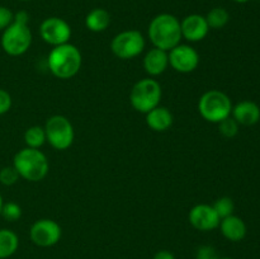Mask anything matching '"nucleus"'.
I'll return each mask as SVG.
<instances>
[{
  "mask_svg": "<svg viewBox=\"0 0 260 259\" xmlns=\"http://www.w3.org/2000/svg\"><path fill=\"white\" fill-rule=\"evenodd\" d=\"M152 47L170 51L183 40L180 30V20L169 13H161L151 19L147 29Z\"/></svg>",
  "mask_w": 260,
  "mask_h": 259,
  "instance_id": "nucleus-1",
  "label": "nucleus"
},
{
  "mask_svg": "<svg viewBox=\"0 0 260 259\" xmlns=\"http://www.w3.org/2000/svg\"><path fill=\"white\" fill-rule=\"evenodd\" d=\"M81 63V52L70 42L52 47L47 57V65L51 74L61 80L74 78L80 71Z\"/></svg>",
  "mask_w": 260,
  "mask_h": 259,
  "instance_id": "nucleus-2",
  "label": "nucleus"
},
{
  "mask_svg": "<svg viewBox=\"0 0 260 259\" xmlns=\"http://www.w3.org/2000/svg\"><path fill=\"white\" fill-rule=\"evenodd\" d=\"M13 167L19 174V178L35 183L45 179L50 170V163L45 152L40 149L25 146L14 155Z\"/></svg>",
  "mask_w": 260,
  "mask_h": 259,
  "instance_id": "nucleus-3",
  "label": "nucleus"
},
{
  "mask_svg": "<svg viewBox=\"0 0 260 259\" xmlns=\"http://www.w3.org/2000/svg\"><path fill=\"white\" fill-rule=\"evenodd\" d=\"M233 102L230 96L221 90H208L198 101V112L203 119L211 123H220L231 116Z\"/></svg>",
  "mask_w": 260,
  "mask_h": 259,
  "instance_id": "nucleus-4",
  "label": "nucleus"
},
{
  "mask_svg": "<svg viewBox=\"0 0 260 259\" xmlns=\"http://www.w3.org/2000/svg\"><path fill=\"white\" fill-rule=\"evenodd\" d=\"M162 90L159 81L152 78H145L135 83L129 93V103L135 111L146 114L155 107L160 106Z\"/></svg>",
  "mask_w": 260,
  "mask_h": 259,
  "instance_id": "nucleus-5",
  "label": "nucleus"
},
{
  "mask_svg": "<svg viewBox=\"0 0 260 259\" xmlns=\"http://www.w3.org/2000/svg\"><path fill=\"white\" fill-rule=\"evenodd\" d=\"M46 132V142L55 150L63 151L73 145L75 139L74 126L68 117L62 114L51 116L43 126Z\"/></svg>",
  "mask_w": 260,
  "mask_h": 259,
  "instance_id": "nucleus-6",
  "label": "nucleus"
},
{
  "mask_svg": "<svg viewBox=\"0 0 260 259\" xmlns=\"http://www.w3.org/2000/svg\"><path fill=\"white\" fill-rule=\"evenodd\" d=\"M32 41L33 36L28 24L13 19L12 24L3 30L0 43L9 56H22L29 50Z\"/></svg>",
  "mask_w": 260,
  "mask_h": 259,
  "instance_id": "nucleus-7",
  "label": "nucleus"
},
{
  "mask_svg": "<svg viewBox=\"0 0 260 259\" xmlns=\"http://www.w3.org/2000/svg\"><path fill=\"white\" fill-rule=\"evenodd\" d=\"M146 41L140 30L128 29L119 32L112 38L111 50L121 60H131L144 52Z\"/></svg>",
  "mask_w": 260,
  "mask_h": 259,
  "instance_id": "nucleus-8",
  "label": "nucleus"
},
{
  "mask_svg": "<svg viewBox=\"0 0 260 259\" xmlns=\"http://www.w3.org/2000/svg\"><path fill=\"white\" fill-rule=\"evenodd\" d=\"M62 230L56 221L51 218H40L30 226L29 238L40 248H50L60 241Z\"/></svg>",
  "mask_w": 260,
  "mask_h": 259,
  "instance_id": "nucleus-9",
  "label": "nucleus"
},
{
  "mask_svg": "<svg viewBox=\"0 0 260 259\" xmlns=\"http://www.w3.org/2000/svg\"><path fill=\"white\" fill-rule=\"evenodd\" d=\"M40 35L43 42L56 47L68 43L71 38V27L65 19L58 17L46 18L40 25Z\"/></svg>",
  "mask_w": 260,
  "mask_h": 259,
  "instance_id": "nucleus-10",
  "label": "nucleus"
},
{
  "mask_svg": "<svg viewBox=\"0 0 260 259\" xmlns=\"http://www.w3.org/2000/svg\"><path fill=\"white\" fill-rule=\"evenodd\" d=\"M168 56H169V66H172V69H174L177 73L189 74L200 65V55L197 50L189 45L179 43L174 48L168 51Z\"/></svg>",
  "mask_w": 260,
  "mask_h": 259,
  "instance_id": "nucleus-11",
  "label": "nucleus"
},
{
  "mask_svg": "<svg viewBox=\"0 0 260 259\" xmlns=\"http://www.w3.org/2000/svg\"><path fill=\"white\" fill-rule=\"evenodd\" d=\"M189 223L198 231H211L215 230L220 225L221 218L218 217L212 205L200 203L190 208L188 215Z\"/></svg>",
  "mask_w": 260,
  "mask_h": 259,
  "instance_id": "nucleus-12",
  "label": "nucleus"
},
{
  "mask_svg": "<svg viewBox=\"0 0 260 259\" xmlns=\"http://www.w3.org/2000/svg\"><path fill=\"white\" fill-rule=\"evenodd\" d=\"M180 30L182 37L188 42H200L207 37L210 27L205 15L189 14L180 22Z\"/></svg>",
  "mask_w": 260,
  "mask_h": 259,
  "instance_id": "nucleus-13",
  "label": "nucleus"
},
{
  "mask_svg": "<svg viewBox=\"0 0 260 259\" xmlns=\"http://www.w3.org/2000/svg\"><path fill=\"white\" fill-rule=\"evenodd\" d=\"M144 69L151 78L154 76L161 75L162 73L167 71L169 68V56H168V51L160 50V48L152 47L145 55L144 61Z\"/></svg>",
  "mask_w": 260,
  "mask_h": 259,
  "instance_id": "nucleus-14",
  "label": "nucleus"
},
{
  "mask_svg": "<svg viewBox=\"0 0 260 259\" xmlns=\"http://www.w3.org/2000/svg\"><path fill=\"white\" fill-rule=\"evenodd\" d=\"M231 117L243 126H253L260 119V108L255 102L243 101L233 106Z\"/></svg>",
  "mask_w": 260,
  "mask_h": 259,
  "instance_id": "nucleus-15",
  "label": "nucleus"
},
{
  "mask_svg": "<svg viewBox=\"0 0 260 259\" xmlns=\"http://www.w3.org/2000/svg\"><path fill=\"white\" fill-rule=\"evenodd\" d=\"M146 124L155 132H164L172 127L174 117L167 107L157 106L145 114Z\"/></svg>",
  "mask_w": 260,
  "mask_h": 259,
  "instance_id": "nucleus-16",
  "label": "nucleus"
},
{
  "mask_svg": "<svg viewBox=\"0 0 260 259\" xmlns=\"http://www.w3.org/2000/svg\"><path fill=\"white\" fill-rule=\"evenodd\" d=\"M218 228H220L223 238L230 241H241L246 235L245 222H244L243 218L235 215L221 218Z\"/></svg>",
  "mask_w": 260,
  "mask_h": 259,
  "instance_id": "nucleus-17",
  "label": "nucleus"
},
{
  "mask_svg": "<svg viewBox=\"0 0 260 259\" xmlns=\"http://www.w3.org/2000/svg\"><path fill=\"white\" fill-rule=\"evenodd\" d=\"M111 24V14L103 8L90 10L85 17V27L91 32H104Z\"/></svg>",
  "mask_w": 260,
  "mask_h": 259,
  "instance_id": "nucleus-18",
  "label": "nucleus"
},
{
  "mask_svg": "<svg viewBox=\"0 0 260 259\" xmlns=\"http://www.w3.org/2000/svg\"><path fill=\"white\" fill-rule=\"evenodd\" d=\"M19 246V238L9 229H0V259L12 256Z\"/></svg>",
  "mask_w": 260,
  "mask_h": 259,
  "instance_id": "nucleus-19",
  "label": "nucleus"
},
{
  "mask_svg": "<svg viewBox=\"0 0 260 259\" xmlns=\"http://www.w3.org/2000/svg\"><path fill=\"white\" fill-rule=\"evenodd\" d=\"M25 146L30 149H41L46 144V132L42 126H30L24 132Z\"/></svg>",
  "mask_w": 260,
  "mask_h": 259,
  "instance_id": "nucleus-20",
  "label": "nucleus"
},
{
  "mask_svg": "<svg viewBox=\"0 0 260 259\" xmlns=\"http://www.w3.org/2000/svg\"><path fill=\"white\" fill-rule=\"evenodd\" d=\"M205 18L207 20V24L210 27V29H221L230 20V14H229V12L225 8L216 7L213 9H211Z\"/></svg>",
  "mask_w": 260,
  "mask_h": 259,
  "instance_id": "nucleus-21",
  "label": "nucleus"
},
{
  "mask_svg": "<svg viewBox=\"0 0 260 259\" xmlns=\"http://www.w3.org/2000/svg\"><path fill=\"white\" fill-rule=\"evenodd\" d=\"M212 206L220 218H225L228 216L234 215V211H235V203H234L233 198L230 197H220L218 200H216V202Z\"/></svg>",
  "mask_w": 260,
  "mask_h": 259,
  "instance_id": "nucleus-22",
  "label": "nucleus"
},
{
  "mask_svg": "<svg viewBox=\"0 0 260 259\" xmlns=\"http://www.w3.org/2000/svg\"><path fill=\"white\" fill-rule=\"evenodd\" d=\"M217 124L220 134L222 135L223 137H226V139H233V137H235L239 132V126H240V124H239L231 116L222 119V121Z\"/></svg>",
  "mask_w": 260,
  "mask_h": 259,
  "instance_id": "nucleus-23",
  "label": "nucleus"
},
{
  "mask_svg": "<svg viewBox=\"0 0 260 259\" xmlns=\"http://www.w3.org/2000/svg\"><path fill=\"white\" fill-rule=\"evenodd\" d=\"M4 220L9 221V222H14L22 217V208L18 203L15 202H7L3 205L2 213H0Z\"/></svg>",
  "mask_w": 260,
  "mask_h": 259,
  "instance_id": "nucleus-24",
  "label": "nucleus"
},
{
  "mask_svg": "<svg viewBox=\"0 0 260 259\" xmlns=\"http://www.w3.org/2000/svg\"><path fill=\"white\" fill-rule=\"evenodd\" d=\"M19 179V174L15 170V168L13 167H4L0 170V183L3 185H13L18 182Z\"/></svg>",
  "mask_w": 260,
  "mask_h": 259,
  "instance_id": "nucleus-25",
  "label": "nucleus"
},
{
  "mask_svg": "<svg viewBox=\"0 0 260 259\" xmlns=\"http://www.w3.org/2000/svg\"><path fill=\"white\" fill-rule=\"evenodd\" d=\"M196 259H220V255L213 246L202 245L196 253Z\"/></svg>",
  "mask_w": 260,
  "mask_h": 259,
  "instance_id": "nucleus-26",
  "label": "nucleus"
},
{
  "mask_svg": "<svg viewBox=\"0 0 260 259\" xmlns=\"http://www.w3.org/2000/svg\"><path fill=\"white\" fill-rule=\"evenodd\" d=\"M13 19H14V13L9 8L0 5V32L12 24Z\"/></svg>",
  "mask_w": 260,
  "mask_h": 259,
  "instance_id": "nucleus-27",
  "label": "nucleus"
},
{
  "mask_svg": "<svg viewBox=\"0 0 260 259\" xmlns=\"http://www.w3.org/2000/svg\"><path fill=\"white\" fill-rule=\"evenodd\" d=\"M13 99L12 95L4 89H0V116L8 113L12 108Z\"/></svg>",
  "mask_w": 260,
  "mask_h": 259,
  "instance_id": "nucleus-28",
  "label": "nucleus"
},
{
  "mask_svg": "<svg viewBox=\"0 0 260 259\" xmlns=\"http://www.w3.org/2000/svg\"><path fill=\"white\" fill-rule=\"evenodd\" d=\"M14 20L28 24V22H29V15H28V13L25 10H19V12H17L14 14Z\"/></svg>",
  "mask_w": 260,
  "mask_h": 259,
  "instance_id": "nucleus-29",
  "label": "nucleus"
},
{
  "mask_svg": "<svg viewBox=\"0 0 260 259\" xmlns=\"http://www.w3.org/2000/svg\"><path fill=\"white\" fill-rule=\"evenodd\" d=\"M152 259H175L174 254L169 250H159L155 253L154 258Z\"/></svg>",
  "mask_w": 260,
  "mask_h": 259,
  "instance_id": "nucleus-30",
  "label": "nucleus"
},
{
  "mask_svg": "<svg viewBox=\"0 0 260 259\" xmlns=\"http://www.w3.org/2000/svg\"><path fill=\"white\" fill-rule=\"evenodd\" d=\"M3 205H4V202H3V197H2V195H0V213H2V208H3Z\"/></svg>",
  "mask_w": 260,
  "mask_h": 259,
  "instance_id": "nucleus-31",
  "label": "nucleus"
},
{
  "mask_svg": "<svg viewBox=\"0 0 260 259\" xmlns=\"http://www.w3.org/2000/svg\"><path fill=\"white\" fill-rule=\"evenodd\" d=\"M234 2H236V3H246V2H249V0H234Z\"/></svg>",
  "mask_w": 260,
  "mask_h": 259,
  "instance_id": "nucleus-32",
  "label": "nucleus"
},
{
  "mask_svg": "<svg viewBox=\"0 0 260 259\" xmlns=\"http://www.w3.org/2000/svg\"><path fill=\"white\" fill-rule=\"evenodd\" d=\"M20 2H29V0H20Z\"/></svg>",
  "mask_w": 260,
  "mask_h": 259,
  "instance_id": "nucleus-33",
  "label": "nucleus"
},
{
  "mask_svg": "<svg viewBox=\"0 0 260 259\" xmlns=\"http://www.w3.org/2000/svg\"><path fill=\"white\" fill-rule=\"evenodd\" d=\"M220 259H233V258H220Z\"/></svg>",
  "mask_w": 260,
  "mask_h": 259,
  "instance_id": "nucleus-34",
  "label": "nucleus"
}]
</instances>
